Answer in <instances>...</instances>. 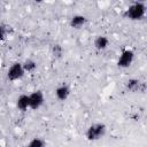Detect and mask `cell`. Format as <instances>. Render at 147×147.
<instances>
[{
    "mask_svg": "<svg viewBox=\"0 0 147 147\" xmlns=\"http://www.w3.org/2000/svg\"><path fill=\"white\" fill-rule=\"evenodd\" d=\"M106 133V126L103 124H93L91 125L87 131H86V138L90 141H94V140H99L101 137H103V134Z\"/></svg>",
    "mask_w": 147,
    "mask_h": 147,
    "instance_id": "7a4b0ae2",
    "label": "cell"
},
{
    "mask_svg": "<svg viewBox=\"0 0 147 147\" xmlns=\"http://www.w3.org/2000/svg\"><path fill=\"white\" fill-rule=\"evenodd\" d=\"M6 34H7V30L3 25H0V41H3L6 39Z\"/></svg>",
    "mask_w": 147,
    "mask_h": 147,
    "instance_id": "5bb4252c",
    "label": "cell"
},
{
    "mask_svg": "<svg viewBox=\"0 0 147 147\" xmlns=\"http://www.w3.org/2000/svg\"><path fill=\"white\" fill-rule=\"evenodd\" d=\"M141 86H144V84L139 80V79H136V78H132V79H129L126 82V88L131 92H136V91H139L141 88Z\"/></svg>",
    "mask_w": 147,
    "mask_h": 147,
    "instance_id": "30bf717a",
    "label": "cell"
},
{
    "mask_svg": "<svg viewBox=\"0 0 147 147\" xmlns=\"http://www.w3.org/2000/svg\"><path fill=\"white\" fill-rule=\"evenodd\" d=\"M108 44H109V40L107 37L105 36H99L96 37V39L94 40V46L96 49L99 51H102V49H106L108 47Z\"/></svg>",
    "mask_w": 147,
    "mask_h": 147,
    "instance_id": "9c48e42d",
    "label": "cell"
},
{
    "mask_svg": "<svg viewBox=\"0 0 147 147\" xmlns=\"http://www.w3.org/2000/svg\"><path fill=\"white\" fill-rule=\"evenodd\" d=\"M146 13V7L142 2H137L129 7V9L125 11V16L130 20H141L145 16Z\"/></svg>",
    "mask_w": 147,
    "mask_h": 147,
    "instance_id": "6da1fadb",
    "label": "cell"
},
{
    "mask_svg": "<svg viewBox=\"0 0 147 147\" xmlns=\"http://www.w3.org/2000/svg\"><path fill=\"white\" fill-rule=\"evenodd\" d=\"M29 100H30V108L31 109H38L39 107L42 106L45 98H44V93L41 91H34L33 93H31L29 95Z\"/></svg>",
    "mask_w": 147,
    "mask_h": 147,
    "instance_id": "5b68a950",
    "label": "cell"
},
{
    "mask_svg": "<svg viewBox=\"0 0 147 147\" xmlns=\"http://www.w3.org/2000/svg\"><path fill=\"white\" fill-rule=\"evenodd\" d=\"M45 145V141L41 140L40 138H33L30 142H29V146L30 147H42Z\"/></svg>",
    "mask_w": 147,
    "mask_h": 147,
    "instance_id": "7c38bea8",
    "label": "cell"
},
{
    "mask_svg": "<svg viewBox=\"0 0 147 147\" xmlns=\"http://www.w3.org/2000/svg\"><path fill=\"white\" fill-rule=\"evenodd\" d=\"M16 106L20 110H26L28 108H30V100H29V95H21L18 96L17 101H16Z\"/></svg>",
    "mask_w": 147,
    "mask_h": 147,
    "instance_id": "ba28073f",
    "label": "cell"
},
{
    "mask_svg": "<svg viewBox=\"0 0 147 147\" xmlns=\"http://www.w3.org/2000/svg\"><path fill=\"white\" fill-rule=\"evenodd\" d=\"M86 23V17L83 15H75L70 20V26L74 29H79Z\"/></svg>",
    "mask_w": 147,
    "mask_h": 147,
    "instance_id": "52a82bcc",
    "label": "cell"
},
{
    "mask_svg": "<svg viewBox=\"0 0 147 147\" xmlns=\"http://www.w3.org/2000/svg\"><path fill=\"white\" fill-rule=\"evenodd\" d=\"M52 53H53V55L55 57H61V55H62V47H61V45L55 44L52 47Z\"/></svg>",
    "mask_w": 147,
    "mask_h": 147,
    "instance_id": "4fadbf2b",
    "label": "cell"
},
{
    "mask_svg": "<svg viewBox=\"0 0 147 147\" xmlns=\"http://www.w3.org/2000/svg\"><path fill=\"white\" fill-rule=\"evenodd\" d=\"M33 1H34V2H37V3H40V2H42L44 0H33Z\"/></svg>",
    "mask_w": 147,
    "mask_h": 147,
    "instance_id": "9a60e30c",
    "label": "cell"
},
{
    "mask_svg": "<svg viewBox=\"0 0 147 147\" xmlns=\"http://www.w3.org/2000/svg\"><path fill=\"white\" fill-rule=\"evenodd\" d=\"M22 65L24 71H28V72H33L37 68V63L33 60H26L24 63H22Z\"/></svg>",
    "mask_w": 147,
    "mask_h": 147,
    "instance_id": "8fae6325",
    "label": "cell"
},
{
    "mask_svg": "<svg viewBox=\"0 0 147 147\" xmlns=\"http://www.w3.org/2000/svg\"><path fill=\"white\" fill-rule=\"evenodd\" d=\"M24 69H23V65L22 63H18V62H15L10 65V68L8 69L7 71V78L11 82H15L17 79H21L24 75Z\"/></svg>",
    "mask_w": 147,
    "mask_h": 147,
    "instance_id": "3957f363",
    "label": "cell"
},
{
    "mask_svg": "<svg viewBox=\"0 0 147 147\" xmlns=\"http://www.w3.org/2000/svg\"><path fill=\"white\" fill-rule=\"evenodd\" d=\"M133 59H134V53L131 49H125L124 52H122V54L118 59L117 65L119 68H127L133 62Z\"/></svg>",
    "mask_w": 147,
    "mask_h": 147,
    "instance_id": "277c9868",
    "label": "cell"
},
{
    "mask_svg": "<svg viewBox=\"0 0 147 147\" xmlns=\"http://www.w3.org/2000/svg\"><path fill=\"white\" fill-rule=\"evenodd\" d=\"M55 95L56 98L60 100V101H65L69 95H70V88L67 86V85H62V86H59L56 90H55Z\"/></svg>",
    "mask_w": 147,
    "mask_h": 147,
    "instance_id": "8992f818",
    "label": "cell"
}]
</instances>
